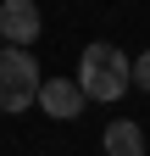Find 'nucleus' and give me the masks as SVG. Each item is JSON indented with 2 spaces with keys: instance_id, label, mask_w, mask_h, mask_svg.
Instances as JSON below:
<instances>
[{
  "instance_id": "nucleus-1",
  "label": "nucleus",
  "mask_w": 150,
  "mask_h": 156,
  "mask_svg": "<svg viewBox=\"0 0 150 156\" xmlns=\"http://www.w3.org/2000/svg\"><path fill=\"white\" fill-rule=\"evenodd\" d=\"M39 101V62L22 50V45H6L0 50V112L6 117H22Z\"/></svg>"
},
{
  "instance_id": "nucleus-2",
  "label": "nucleus",
  "mask_w": 150,
  "mask_h": 156,
  "mask_svg": "<svg viewBox=\"0 0 150 156\" xmlns=\"http://www.w3.org/2000/svg\"><path fill=\"white\" fill-rule=\"evenodd\" d=\"M39 0H0V45H33L39 39Z\"/></svg>"
},
{
  "instance_id": "nucleus-3",
  "label": "nucleus",
  "mask_w": 150,
  "mask_h": 156,
  "mask_svg": "<svg viewBox=\"0 0 150 156\" xmlns=\"http://www.w3.org/2000/svg\"><path fill=\"white\" fill-rule=\"evenodd\" d=\"M33 106L45 117H56V123H72V117H84V89H78V78H39Z\"/></svg>"
},
{
  "instance_id": "nucleus-4",
  "label": "nucleus",
  "mask_w": 150,
  "mask_h": 156,
  "mask_svg": "<svg viewBox=\"0 0 150 156\" xmlns=\"http://www.w3.org/2000/svg\"><path fill=\"white\" fill-rule=\"evenodd\" d=\"M78 89H84V101L111 106V101H122L128 73H122V67H84V62H78Z\"/></svg>"
},
{
  "instance_id": "nucleus-5",
  "label": "nucleus",
  "mask_w": 150,
  "mask_h": 156,
  "mask_svg": "<svg viewBox=\"0 0 150 156\" xmlns=\"http://www.w3.org/2000/svg\"><path fill=\"white\" fill-rule=\"evenodd\" d=\"M100 145H106V156H145V128L134 117H117V123H106Z\"/></svg>"
},
{
  "instance_id": "nucleus-6",
  "label": "nucleus",
  "mask_w": 150,
  "mask_h": 156,
  "mask_svg": "<svg viewBox=\"0 0 150 156\" xmlns=\"http://www.w3.org/2000/svg\"><path fill=\"white\" fill-rule=\"evenodd\" d=\"M84 67H122L128 73V56L117 50V45H106V39H95V45H84V56H78Z\"/></svg>"
},
{
  "instance_id": "nucleus-7",
  "label": "nucleus",
  "mask_w": 150,
  "mask_h": 156,
  "mask_svg": "<svg viewBox=\"0 0 150 156\" xmlns=\"http://www.w3.org/2000/svg\"><path fill=\"white\" fill-rule=\"evenodd\" d=\"M128 84L150 95V50H145V56H134V62H128Z\"/></svg>"
}]
</instances>
